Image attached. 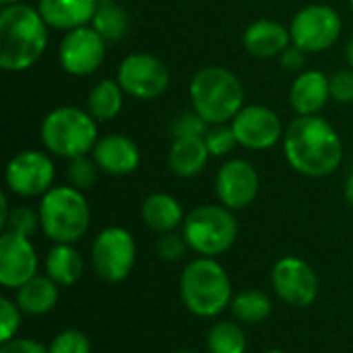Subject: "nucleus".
<instances>
[{
	"label": "nucleus",
	"mask_w": 353,
	"mask_h": 353,
	"mask_svg": "<svg viewBox=\"0 0 353 353\" xmlns=\"http://www.w3.org/2000/svg\"><path fill=\"white\" fill-rule=\"evenodd\" d=\"M281 145L290 168L306 178L331 176L343 161V141L321 116H296L288 124Z\"/></svg>",
	"instance_id": "nucleus-1"
},
{
	"label": "nucleus",
	"mask_w": 353,
	"mask_h": 353,
	"mask_svg": "<svg viewBox=\"0 0 353 353\" xmlns=\"http://www.w3.org/2000/svg\"><path fill=\"white\" fill-rule=\"evenodd\" d=\"M50 41V27L37 6L19 2L0 8V68L25 72L43 56Z\"/></svg>",
	"instance_id": "nucleus-2"
},
{
	"label": "nucleus",
	"mask_w": 353,
	"mask_h": 353,
	"mask_svg": "<svg viewBox=\"0 0 353 353\" xmlns=\"http://www.w3.org/2000/svg\"><path fill=\"white\" fill-rule=\"evenodd\" d=\"M192 110L209 124H230L246 105V89L236 72L209 64L196 70L188 85Z\"/></svg>",
	"instance_id": "nucleus-3"
},
{
	"label": "nucleus",
	"mask_w": 353,
	"mask_h": 353,
	"mask_svg": "<svg viewBox=\"0 0 353 353\" xmlns=\"http://www.w3.org/2000/svg\"><path fill=\"white\" fill-rule=\"evenodd\" d=\"M99 122L77 105H60L50 110L39 124V141L50 155L62 159H74L81 155H91Z\"/></svg>",
	"instance_id": "nucleus-4"
},
{
	"label": "nucleus",
	"mask_w": 353,
	"mask_h": 353,
	"mask_svg": "<svg viewBox=\"0 0 353 353\" xmlns=\"http://www.w3.org/2000/svg\"><path fill=\"white\" fill-rule=\"evenodd\" d=\"M180 296L194 316L213 319L232 304L230 275L215 259L199 256L182 271Z\"/></svg>",
	"instance_id": "nucleus-5"
},
{
	"label": "nucleus",
	"mask_w": 353,
	"mask_h": 353,
	"mask_svg": "<svg viewBox=\"0 0 353 353\" xmlns=\"http://www.w3.org/2000/svg\"><path fill=\"white\" fill-rule=\"evenodd\" d=\"M39 223L54 244L79 242L91 223V209L74 186H52L39 201Z\"/></svg>",
	"instance_id": "nucleus-6"
},
{
	"label": "nucleus",
	"mask_w": 353,
	"mask_h": 353,
	"mask_svg": "<svg viewBox=\"0 0 353 353\" xmlns=\"http://www.w3.org/2000/svg\"><path fill=\"white\" fill-rule=\"evenodd\" d=\"M182 234L190 250L213 259L236 244L238 221L223 205H201L184 217Z\"/></svg>",
	"instance_id": "nucleus-7"
},
{
	"label": "nucleus",
	"mask_w": 353,
	"mask_h": 353,
	"mask_svg": "<svg viewBox=\"0 0 353 353\" xmlns=\"http://www.w3.org/2000/svg\"><path fill=\"white\" fill-rule=\"evenodd\" d=\"M137 261V242L132 234L120 225L101 230L91 246V263L95 273L108 283L124 281Z\"/></svg>",
	"instance_id": "nucleus-8"
},
{
	"label": "nucleus",
	"mask_w": 353,
	"mask_h": 353,
	"mask_svg": "<svg viewBox=\"0 0 353 353\" xmlns=\"http://www.w3.org/2000/svg\"><path fill=\"white\" fill-rule=\"evenodd\" d=\"M343 31L341 14L329 4H308L290 23L292 43L308 54H321L337 43Z\"/></svg>",
	"instance_id": "nucleus-9"
},
{
	"label": "nucleus",
	"mask_w": 353,
	"mask_h": 353,
	"mask_svg": "<svg viewBox=\"0 0 353 353\" xmlns=\"http://www.w3.org/2000/svg\"><path fill=\"white\" fill-rule=\"evenodd\" d=\"M116 81L126 95L139 101H153L168 91L170 70L161 58L147 52H134L122 58Z\"/></svg>",
	"instance_id": "nucleus-10"
},
{
	"label": "nucleus",
	"mask_w": 353,
	"mask_h": 353,
	"mask_svg": "<svg viewBox=\"0 0 353 353\" xmlns=\"http://www.w3.org/2000/svg\"><path fill=\"white\" fill-rule=\"evenodd\" d=\"M56 178V165L48 151L37 149H25L10 157L4 170V182L6 188L25 199L43 196L52 186Z\"/></svg>",
	"instance_id": "nucleus-11"
},
{
	"label": "nucleus",
	"mask_w": 353,
	"mask_h": 353,
	"mask_svg": "<svg viewBox=\"0 0 353 353\" xmlns=\"http://www.w3.org/2000/svg\"><path fill=\"white\" fill-rule=\"evenodd\" d=\"M230 124L238 145L248 151H269L277 147L285 134L279 114L263 103L244 105Z\"/></svg>",
	"instance_id": "nucleus-12"
},
{
	"label": "nucleus",
	"mask_w": 353,
	"mask_h": 353,
	"mask_svg": "<svg viewBox=\"0 0 353 353\" xmlns=\"http://www.w3.org/2000/svg\"><path fill=\"white\" fill-rule=\"evenodd\" d=\"M108 41L91 27L66 31L58 46V62L70 77H89L99 70L105 60Z\"/></svg>",
	"instance_id": "nucleus-13"
},
{
	"label": "nucleus",
	"mask_w": 353,
	"mask_h": 353,
	"mask_svg": "<svg viewBox=\"0 0 353 353\" xmlns=\"http://www.w3.org/2000/svg\"><path fill=\"white\" fill-rule=\"evenodd\" d=\"M271 283L288 306L306 308L319 296V277L314 269L298 256L279 259L273 267Z\"/></svg>",
	"instance_id": "nucleus-14"
},
{
	"label": "nucleus",
	"mask_w": 353,
	"mask_h": 353,
	"mask_svg": "<svg viewBox=\"0 0 353 353\" xmlns=\"http://www.w3.org/2000/svg\"><path fill=\"white\" fill-rule=\"evenodd\" d=\"M261 190L256 168L242 157H232L221 163L215 176V192L223 207L232 211L246 209L254 203Z\"/></svg>",
	"instance_id": "nucleus-15"
},
{
	"label": "nucleus",
	"mask_w": 353,
	"mask_h": 353,
	"mask_svg": "<svg viewBox=\"0 0 353 353\" xmlns=\"http://www.w3.org/2000/svg\"><path fill=\"white\" fill-rule=\"evenodd\" d=\"M37 275V254L29 238L4 232L0 236V283L19 290Z\"/></svg>",
	"instance_id": "nucleus-16"
},
{
	"label": "nucleus",
	"mask_w": 353,
	"mask_h": 353,
	"mask_svg": "<svg viewBox=\"0 0 353 353\" xmlns=\"http://www.w3.org/2000/svg\"><path fill=\"white\" fill-rule=\"evenodd\" d=\"M91 157L108 176H128L141 165V149L126 134H103L95 143Z\"/></svg>",
	"instance_id": "nucleus-17"
},
{
	"label": "nucleus",
	"mask_w": 353,
	"mask_h": 353,
	"mask_svg": "<svg viewBox=\"0 0 353 353\" xmlns=\"http://www.w3.org/2000/svg\"><path fill=\"white\" fill-rule=\"evenodd\" d=\"M242 46L254 58H279L292 46V33L275 19H256L244 29Z\"/></svg>",
	"instance_id": "nucleus-18"
},
{
	"label": "nucleus",
	"mask_w": 353,
	"mask_h": 353,
	"mask_svg": "<svg viewBox=\"0 0 353 353\" xmlns=\"http://www.w3.org/2000/svg\"><path fill=\"white\" fill-rule=\"evenodd\" d=\"M329 99V77L323 70L306 68L296 74L290 87V105L298 116H319Z\"/></svg>",
	"instance_id": "nucleus-19"
},
{
	"label": "nucleus",
	"mask_w": 353,
	"mask_h": 353,
	"mask_svg": "<svg viewBox=\"0 0 353 353\" xmlns=\"http://www.w3.org/2000/svg\"><path fill=\"white\" fill-rule=\"evenodd\" d=\"M37 10L50 29L66 33L91 25L97 0H37Z\"/></svg>",
	"instance_id": "nucleus-20"
},
{
	"label": "nucleus",
	"mask_w": 353,
	"mask_h": 353,
	"mask_svg": "<svg viewBox=\"0 0 353 353\" xmlns=\"http://www.w3.org/2000/svg\"><path fill=\"white\" fill-rule=\"evenodd\" d=\"M209 149L205 137H182L174 139L168 151V165L178 178H194L209 163Z\"/></svg>",
	"instance_id": "nucleus-21"
},
{
	"label": "nucleus",
	"mask_w": 353,
	"mask_h": 353,
	"mask_svg": "<svg viewBox=\"0 0 353 353\" xmlns=\"http://www.w3.org/2000/svg\"><path fill=\"white\" fill-rule=\"evenodd\" d=\"M141 217L149 230L165 234V232H176L184 223L186 215L176 196L168 192H153L143 201Z\"/></svg>",
	"instance_id": "nucleus-22"
},
{
	"label": "nucleus",
	"mask_w": 353,
	"mask_h": 353,
	"mask_svg": "<svg viewBox=\"0 0 353 353\" xmlns=\"http://www.w3.org/2000/svg\"><path fill=\"white\" fill-rule=\"evenodd\" d=\"M58 283H54L48 275H35L17 290V306L29 316L48 314L58 304Z\"/></svg>",
	"instance_id": "nucleus-23"
},
{
	"label": "nucleus",
	"mask_w": 353,
	"mask_h": 353,
	"mask_svg": "<svg viewBox=\"0 0 353 353\" xmlns=\"http://www.w3.org/2000/svg\"><path fill=\"white\" fill-rule=\"evenodd\" d=\"M46 275L64 288L74 285L83 277V256L72 244H54L46 254Z\"/></svg>",
	"instance_id": "nucleus-24"
},
{
	"label": "nucleus",
	"mask_w": 353,
	"mask_h": 353,
	"mask_svg": "<svg viewBox=\"0 0 353 353\" xmlns=\"http://www.w3.org/2000/svg\"><path fill=\"white\" fill-rule=\"evenodd\" d=\"M124 89L116 79H101L95 83L87 95V112L99 122H110L118 118L124 108Z\"/></svg>",
	"instance_id": "nucleus-25"
},
{
	"label": "nucleus",
	"mask_w": 353,
	"mask_h": 353,
	"mask_svg": "<svg viewBox=\"0 0 353 353\" xmlns=\"http://www.w3.org/2000/svg\"><path fill=\"white\" fill-rule=\"evenodd\" d=\"M91 27L110 43L126 37L130 29L128 10L116 0H97V10L91 21Z\"/></svg>",
	"instance_id": "nucleus-26"
},
{
	"label": "nucleus",
	"mask_w": 353,
	"mask_h": 353,
	"mask_svg": "<svg viewBox=\"0 0 353 353\" xmlns=\"http://www.w3.org/2000/svg\"><path fill=\"white\" fill-rule=\"evenodd\" d=\"M230 306H232V314L240 323H246V325L263 323L273 310L271 298L261 290H244V292L236 294L232 298Z\"/></svg>",
	"instance_id": "nucleus-27"
},
{
	"label": "nucleus",
	"mask_w": 353,
	"mask_h": 353,
	"mask_svg": "<svg viewBox=\"0 0 353 353\" xmlns=\"http://www.w3.org/2000/svg\"><path fill=\"white\" fill-rule=\"evenodd\" d=\"M207 350L209 353H246L248 339L238 323L223 321L211 327L207 335Z\"/></svg>",
	"instance_id": "nucleus-28"
},
{
	"label": "nucleus",
	"mask_w": 353,
	"mask_h": 353,
	"mask_svg": "<svg viewBox=\"0 0 353 353\" xmlns=\"http://www.w3.org/2000/svg\"><path fill=\"white\" fill-rule=\"evenodd\" d=\"M99 168L95 163V159L91 155H81L74 159H68V168H66V178L70 182V186H74L77 190H89L95 186L97 176H99Z\"/></svg>",
	"instance_id": "nucleus-29"
},
{
	"label": "nucleus",
	"mask_w": 353,
	"mask_h": 353,
	"mask_svg": "<svg viewBox=\"0 0 353 353\" xmlns=\"http://www.w3.org/2000/svg\"><path fill=\"white\" fill-rule=\"evenodd\" d=\"M205 143H207L211 157H225L236 147H240L232 130V124H211L205 134Z\"/></svg>",
	"instance_id": "nucleus-30"
},
{
	"label": "nucleus",
	"mask_w": 353,
	"mask_h": 353,
	"mask_svg": "<svg viewBox=\"0 0 353 353\" xmlns=\"http://www.w3.org/2000/svg\"><path fill=\"white\" fill-rule=\"evenodd\" d=\"M2 228H4V232H12V234L31 238L35 234V230L41 228L39 211H33L29 207H14V209H10Z\"/></svg>",
	"instance_id": "nucleus-31"
},
{
	"label": "nucleus",
	"mask_w": 353,
	"mask_h": 353,
	"mask_svg": "<svg viewBox=\"0 0 353 353\" xmlns=\"http://www.w3.org/2000/svg\"><path fill=\"white\" fill-rule=\"evenodd\" d=\"M209 122L205 118H201L192 108L178 114L172 124H170V132L174 139H182V137H205L209 130Z\"/></svg>",
	"instance_id": "nucleus-32"
},
{
	"label": "nucleus",
	"mask_w": 353,
	"mask_h": 353,
	"mask_svg": "<svg viewBox=\"0 0 353 353\" xmlns=\"http://www.w3.org/2000/svg\"><path fill=\"white\" fill-rule=\"evenodd\" d=\"M50 353H91V343L87 339L85 333L77 331V329H68V331H62L58 333L50 347Z\"/></svg>",
	"instance_id": "nucleus-33"
},
{
	"label": "nucleus",
	"mask_w": 353,
	"mask_h": 353,
	"mask_svg": "<svg viewBox=\"0 0 353 353\" xmlns=\"http://www.w3.org/2000/svg\"><path fill=\"white\" fill-rule=\"evenodd\" d=\"M186 248H188V244H186L184 234L165 232V234H159V238H157V254L165 263L182 261L186 254Z\"/></svg>",
	"instance_id": "nucleus-34"
},
{
	"label": "nucleus",
	"mask_w": 353,
	"mask_h": 353,
	"mask_svg": "<svg viewBox=\"0 0 353 353\" xmlns=\"http://www.w3.org/2000/svg\"><path fill=\"white\" fill-rule=\"evenodd\" d=\"M21 327V308L17 306V302L2 298L0 300V341L6 343L10 339H14V333Z\"/></svg>",
	"instance_id": "nucleus-35"
},
{
	"label": "nucleus",
	"mask_w": 353,
	"mask_h": 353,
	"mask_svg": "<svg viewBox=\"0 0 353 353\" xmlns=\"http://www.w3.org/2000/svg\"><path fill=\"white\" fill-rule=\"evenodd\" d=\"M331 99L337 103H353V68H341L329 77Z\"/></svg>",
	"instance_id": "nucleus-36"
},
{
	"label": "nucleus",
	"mask_w": 353,
	"mask_h": 353,
	"mask_svg": "<svg viewBox=\"0 0 353 353\" xmlns=\"http://www.w3.org/2000/svg\"><path fill=\"white\" fill-rule=\"evenodd\" d=\"M279 62L285 70H292V72H302L306 70V62H308V52H304L302 48L298 46H290L281 56H279Z\"/></svg>",
	"instance_id": "nucleus-37"
},
{
	"label": "nucleus",
	"mask_w": 353,
	"mask_h": 353,
	"mask_svg": "<svg viewBox=\"0 0 353 353\" xmlns=\"http://www.w3.org/2000/svg\"><path fill=\"white\" fill-rule=\"evenodd\" d=\"M0 353H50L41 343L33 339H10L2 343Z\"/></svg>",
	"instance_id": "nucleus-38"
},
{
	"label": "nucleus",
	"mask_w": 353,
	"mask_h": 353,
	"mask_svg": "<svg viewBox=\"0 0 353 353\" xmlns=\"http://www.w3.org/2000/svg\"><path fill=\"white\" fill-rule=\"evenodd\" d=\"M8 213H10V209H8V199H6V194L2 192V194H0V228L4 225Z\"/></svg>",
	"instance_id": "nucleus-39"
},
{
	"label": "nucleus",
	"mask_w": 353,
	"mask_h": 353,
	"mask_svg": "<svg viewBox=\"0 0 353 353\" xmlns=\"http://www.w3.org/2000/svg\"><path fill=\"white\" fill-rule=\"evenodd\" d=\"M343 192H345V201H347V203L353 207V170H352V174L347 176V182H345Z\"/></svg>",
	"instance_id": "nucleus-40"
},
{
	"label": "nucleus",
	"mask_w": 353,
	"mask_h": 353,
	"mask_svg": "<svg viewBox=\"0 0 353 353\" xmlns=\"http://www.w3.org/2000/svg\"><path fill=\"white\" fill-rule=\"evenodd\" d=\"M345 60H347V64L353 68V35L350 37L347 46H345Z\"/></svg>",
	"instance_id": "nucleus-41"
},
{
	"label": "nucleus",
	"mask_w": 353,
	"mask_h": 353,
	"mask_svg": "<svg viewBox=\"0 0 353 353\" xmlns=\"http://www.w3.org/2000/svg\"><path fill=\"white\" fill-rule=\"evenodd\" d=\"M19 2H25V0H0L2 6H8V4H19Z\"/></svg>",
	"instance_id": "nucleus-42"
},
{
	"label": "nucleus",
	"mask_w": 353,
	"mask_h": 353,
	"mask_svg": "<svg viewBox=\"0 0 353 353\" xmlns=\"http://www.w3.org/2000/svg\"><path fill=\"white\" fill-rule=\"evenodd\" d=\"M265 353H285V352H281V350H269V352H265Z\"/></svg>",
	"instance_id": "nucleus-43"
},
{
	"label": "nucleus",
	"mask_w": 353,
	"mask_h": 353,
	"mask_svg": "<svg viewBox=\"0 0 353 353\" xmlns=\"http://www.w3.org/2000/svg\"><path fill=\"white\" fill-rule=\"evenodd\" d=\"M174 353H194V352H188V350H180V352H174Z\"/></svg>",
	"instance_id": "nucleus-44"
},
{
	"label": "nucleus",
	"mask_w": 353,
	"mask_h": 353,
	"mask_svg": "<svg viewBox=\"0 0 353 353\" xmlns=\"http://www.w3.org/2000/svg\"><path fill=\"white\" fill-rule=\"evenodd\" d=\"M350 6H352V10H353V0H350Z\"/></svg>",
	"instance_id": "nucleus-45"
}]
</instances>
